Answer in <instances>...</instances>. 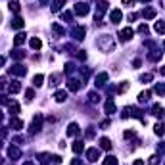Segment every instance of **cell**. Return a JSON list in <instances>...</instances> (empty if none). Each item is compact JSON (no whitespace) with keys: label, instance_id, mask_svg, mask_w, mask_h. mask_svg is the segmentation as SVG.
<instances>
[{"label":"cell","instance_id":"obj_1","mask_svg":"<svg viewBox=\"0 0 165 165\" xmlns=\"http://www.w3.org/2000/svg\"><path fill=\"white\" fill-rule=\"evenodd\" d=\"M96 44H98V48H100L102 52H109V50H113V48H115V42H113V39L109 37V35H102V37H98Z\"/></svg>","mask_w":165,"mask_h":165},{"label":"cell","instance_id":"obj_2","mask_svg":"<svg viewBox=\"0 0 165 165\" xmlns=\"http://www.w3.org/2000/svg\"><path fill=\"white\" fill-rule=\"evenodd\" d=\"M89 12H90V6L86 4V2H77L75 4V14L77 16H86Z\"/></svg>","mask_w":165,"mask_h":165},{"label":"cell","instance_id":"obj_3","mask_svg":"<svg viewBox=\"0 0 165 165\" xmlns=\"http://www.w3.org/2000/svg\"><path fill=\"white\" fill-rule=\"evenodd\" d=\"M8 73H10V75H16V77H23V75L27 73V69L23 67V65H19V63H16L14 67H10V69H8Z\"/></svg>","mask_w":165,"mask_h":165},{"label":"cell","instance_id":"obj_4","mask_svg":"<svg viewBox=\"0 0 165 165\" xmlns=\"http://www.w3.org/2000/svg\"><path fill=\"white\" fill-rule=\"evenodd\" d=\"M123 117H138L140 121H144V117L140 115V112H138L136 108H125L123 109Z\"/></svg>","mask_w":165,"mask_h":165},{"label":"cell","instance_id":"obj_5","mask_svg":"<svg viewBox=\"0 0 165 165\" xmlns=\"http://www.w3.org/2000/svg\"><path fill=\"white\" fill-rule=\"evenodd\" d=\"M8 156H10V159H19L21 158V150L17 148V144H10L8 146Z\"/></svg>","mask_w":165,"mask_h":165},{"label":"cell","instance_id":"obj_6","mask_svg":"<svg viewBox=\"0 0 165 165\" xmlns=\"http://www.w3.org/2000/svg\"><path fill=\"white\" fill-rule=\"evenodd\" d=\"M133 35H135V31L131 29V27H125V29H121V33H119V39L125 42V40H131V39H133Z\"/></svg>","mask_w":165,"mask_h":165},{"label":"cell","instance_id":"obj_7","mask_svg":"<svg viewBox=\"0 0 165 165\" xmlns=\"http://www.w3.org/2000/svg\"><path fill=\"white\" fill-rule=\"evenodd\" d=\"M40 127H42V115L39 113L35 119H33V123H31V133H39Z\"/></svg>","mask_w":165,"mask_h":165},{"label":"cell","instance_id":"obj_8","mask_svg":"<svg viewBox=\"0 0 165 165\" xmlns=\"http://www.w3.org/2000/svg\"><path fill=\"white\" fill-rule=\"evenodd\" d=\"M86 158H89V161H98V159H100V150H98V148H90L89 152H86Z\"/></svg>","mask_w":165,"mask_h":165},{"label":"cell","instance_id":"obj_9","mask_svg":"<svg viewBox=\"0 0 165 165\" xmlns=\"http://www.w3.org/2000/svg\"><path fill=\"white\" fill-rule=\"evenodd\" d=\"M85 33H86V29H85L83 25H77V27L73 29V37H75L77 40H81V39H85Z\"/></svg>","mask_w":165,"mask_h":165},{"label":"cell","instance_id":"obj_10","mask_svg":"<svg viewBox=\"0 0 165 165\" xmlns=\"http://www.w3.org/2000/svg\"><path fill=\"white\" fill-rule=\"evenodd\" d=\"M67 89L73 90V92H77V90L81 89V81H79V79H69V81H67Z\"/></svg>","mask_w":165,"mask_h":165},{"label":"cell","instance_id":"obj_11","mask_svg":"<svg viewBox=\"0 0 165 165\" xmlns=\"http://www.w3.org/2000/svg\"><path fill=\"white\" fill-rule=\"evenodd\" d=\"M121 17H123V14H121L119 10H112V12H109V19H112V23H119Z\"/></svg>","mask_w":165,"mask_h":165},{"label":"cell","instance_id":"obj_12","mask_svg":"<svg viewBox=\"0 0 165 165\" xmlns=\"http://www.w3.org/2000/svg\"><path fill=\"white\" fill-rule=\"evenodd\" d=\"M156 8H144V12H142V16H144V19H154L156 17Z\"/></svg>","mask_w":165,"mask_h":165},{"label":"cell","instance_id":"obj_13","mask_svg":"<svg viewBox=\"0 0 165 165\" xmlns=\"http://www.w3.org/2000/svg\"><path fill=\"white\" fill-rule=\"evenodd\" d=\"M23 25H25L23 17H19V16H17V17L12 19V27H14V29H23Z\"/></svg>","mask_w":165,"mask_h":165},{"label":"cell","instance_id":"obj_14","mask_svg":"<svg viewBox=\"0 0 165 165\" xmlns=\"http://www.w3.org/2000/svg\"><path fill=\"white\" fill-rule=\"evenodd\" d=\"M10 127L16 129V131H21V129H23V121H19L17 117H14L12 121H10Z\"/></svg>","mask_w":165,"mask_h":165},{"label":"cell","instance_id":"obj_15","mask_svg":"<svg viewBox=\"0 0 165 165\" xmlns=\"http://www.w3.org/2000/svg\"><path fill=\"white\" fill-rule=\"evenodd\" d=\"M152 112H154V115H156V117H163V115H165V109H163L159 104H154Z\"/></svg>","mask_w":165,"mask_h":165},{"label":"cell","instance_id":"obj_16","mask_svg":"<svg viewBox=\"0 0 165 165\" xmlns=\"http://www.w3.org/2000/svg\"><path fill=\"white\" fill-rule=\"evenodd\" d=\"M75 135H79V125L77 123H71L67 127V136H75Z\"/></svg>","mask_w":165,"mask_h":165},{"label":"cell","instance_id":"obj_17","mask_svg":"<svg viewBox=\"0 0 165 165\" xmlns=\"http://www.w3.org/2000/svg\"><path fill=\"white\" fill-rule=\"evenodd\" d=\"M25 42V33H17V35L14 37V44L16 46H21Z\"/></svg>","mask_w":165,"mask_h":165},{"label":"cell","instance_id":"obj_18","mask_svg":"<svg viewBox=\"0 0 165 165\" xmlns=\"http://www.w3.org/2000/svg\"><path fill=\"white\" fill-rule=\"evenodd\" d=\"M65 98H67V92L65 90H58L56 94H54V100L56 102H65Z\"/></svg>","mask_w":165,"mask_h":165},{"label":"cell","instance_id":"obj_19","mask_svg":"<svg viewBox=\"0 0 165 165\" xmlns=\"http://www.w3.org/2000/svg\"><path fill=\"white\" fill-rule=\"evenodd\" d=\"M8 108H10V113H14V115L19 113V104H17V102L10 100V102H8Z\"/></svg>","mask_w":165,"mask_h":165},{"label":"cell","instance_id":"obj_20","mask_svg":"<svg viewBox=\"0 0 165 165\" xmlns=\"http://www.w3.org/2000/svg\"><path fill=\"white\" fill-rule=\"evenodd\" d=\"M106 113H109V115L115 113V102L113 100H108L106 102Z\"/></svg>","mask_w":165,"mask_h":165},{"label":"cell","instance_id":"obj_21","mask_svg":"<svg viewBox=\"0 0 165 165\" xmlns=\"http://www.w3.org/2000/svg\"><path fill=\"white\" fill-rule=\"evenodd\" d=\"M31 48H33V50H40V48H42V40L37 39V37L31 39Z\"/></svg>","mask_w":165,"mask_h":165},{"label":"cell","instance_id":"obj_22","mask_svg":"<svg viewBox=\"0 0 165 165\" xmlns=\"http://www.w3.org/2000/svg\"><path fill=\"white\" fill-rule=\"evenodd\" d=\"M19 89H21V85H19L17 81H14L12 85L8 86V92H10V94H16V92H19Z\"/></svg>","mask_w":165,"mask_h":165},{"label":"cell","instance_id":"obj_23","mask_svg":"<svg viewBox=\"0 0 165 165\" xmlns=\"http://www.w3.org/2000/svg\"><path fill=\"white\" fill-rule=\"evenodd\" d=\"M100 146H102V150H112V140L109 138H100Z\"/></svg>","mask_w":165,"mask_h":165},{"label":"cell","instance_id":"obj_24","mask_svg":"<svg viewBox=\"0 0 165 165\" xmlns=\"http://www.w3.org/2000/svg\"><path fill=\"white\" fill-rule=\"evenodd\" d=\"M63 4H65V0H54L52 2V12H60Z\"/></svg>","mask_w":165,"mask_h":165},{"label":"cell","instance_id":"obj_25","mask_svg":"<svg viewBox=\"0 0 165 165\" xmlns=\"http://www.w3.org/2000/svg\"><path fill=\"white\" fill-rule=\"evenodd\" d=\"M154 29H156V33H161V35H165V21H156Z\"/></svg>","mask_w":165,"mask_h":165},{"label":"cell","instance_id":"obj_26","mask_svg":"<svg viewBox=\"0 0 165 165\" xmlns=\"http://www.w3.org/2000/svg\"><path fill=\"white\" fill-rule=\"evenodd\" d=\"M106 81H108V73H100V75L96 77V86H102Z\"/></svg>","mask_w":165,"mask_h":165},{"label":"cell","instance_id":"obj_27","mask_svg":"<svg viewBox=\"0 0 165 165\" xmlns=\"http://www.w3.org/2000/svg\"><path fill=\"white\" fill-rule=\"evenodd\" d=\"M154 133L159 135V136H163V135H165V125H163V123H158L156 127H154Z\"/></svg>","mask_w":165,"mask_h":165},{"label":"cell","instance_id":"obj_28","mask_svg":"<svg viewBox=\"0 0 165 165\" xmlns=\"http://www.w3.org/2000/svg\"><path fill=\"white\" fill-rule=\"evenodd\" d=\"M119 161H117V158L115 156H108V158H104V165H117Z\"/></svg>","mask_w":165,"mask_h":165},{"label":"cell","instance_id":"obj_29","mask_svg":"<svg viewBox=\"0 0 165 165\" xmlns=\"http://www.w3.org/2000/svg\"><path fill=\"white\" fill-rule=\"evenodd\" d=\"M73 152H75V154H81V152H83V142H81V140L73 142Z\"/></svg>","mask_w":165,"mask_h":165},{"label":"cell","instance_id":"obj_30","mask_svg":"<svg viewBox=\"0 0 165 165\" xmlns=\"http://www.w3.org/2000/svg\"><path fill=\"white\" fill-rule=\"evenodd\" d=\"M138 100H140V102H148V100H150V90L140 92V94H138Z\"/></svg>","mask_w":165,"mask_h":165},{"label":"cell","instance_id":"obj_31","mask_svg":"<svg viewBox=\"0 0 165 165\" xmlns=\"http://www.w3.org/2000/svg\"><path fill=\"white\" fill-rule=\"evenodd\" d=\"M42 81H44V77H42V75H35V77H33V85H35V86H40Z\"/></svg>","mask_w":165,"mask_h":165},{"label":"cell","instance_id":"obj_32","mask_svg":"<svg viewBox=\"0 0 165 165\" xmlns=\"http://www.w3.org/2000/svg\"><path fill=\"white\" fill-rule=\"evenodd\" d=\"M154 90H156V94L163 96L165 94V85H156V89H154Z\"/></svg>","mask_w":165,"mask_h":165},{"label":"cell","instance_id":"obj_33","mask_svg":"<svg viewBox=\"0 0 165 165\" xmlns=\"http://www.w3.org/2000/svg\"><path fill=\"white\" fill-rule=\"evenodd\" d=\"M52 31L56 33V35H63V33H65V31H63V29H62L58 23H54V25H52Z\"/></svg>","mask_w":165,"mask_h":165},{"label":"cell","instance_id":"obj_34","mask_svg":"<svg viewBox=\"0 0 165 165\" xmlns=\"http://www.w3.org/2000/svg\"><path fill=\"white\" fill-rule=\"evenodd\" d=\"M33 98H35V90H33V89H29V90L25 92V100H27V102H31Z\"/></svg>","mask_w":165,"mask_h":165},{"label":"cell","instance_id":"obj_35","mask_svg":"<svg viewBox=\"0 0 165 165\" xmlns=\"http://www.w3.org/2000/svg\"><path fill=\"white\" fill-rule=\"evenodd\" d=\"M58 81H60V75H50V85L56 86V85H58Z\"/></svg>","mask_w":165,"mask_h":165},{"label":"cell","instance_id":"obj_36","mask_svg":"<svg viewBox=\"0 0 165 165\" xmlns=\"http://www.w3.org/2000/svg\"><path fill=\"white\" fill-rule=\"evenodd\" d=\"M10 10H12V12H19V10H21V6H19L17 2H12V4H10Z\"/></svg>","mask_w":165,"mask_h":165},{"label":"cell","instance_id":"obj_37","mask_svg":"<svg viewBox=\"0 0 165 165\" xmlns=\"http://www.w3.org/2000/svg\"><path fill=\"white\" fill-rule=\"evenodd\" d=\"M62 17H63V21H71L73 14H71V12H63V16H62Z\"/></svg>","mask_w":165,"mask_h":165},{"label":"cell","instance_id":"obj_38","mask_svg":"<svg viewBox=\"0 0 165 165\" xmlns=\"http://www.w3.org/2000/svg\"><path fill=\"white\" fill-rule=\"evenodd\" d=\"M148 163H150V165H158V163H159V158H158V156H152Z\"/></svg>","mask_w":165,"mask_h":165},{"label":"cell","instance_id":"obj_39","mask_svg":"<svg viewBox=\"0 0 165 165\" xmlns=\"http://www.w3.org/2000/svg\"><path fill=\"white\" fill-rule=\"evenodd\" d=\"M138 33H142V35H146V33H148V27H146V23H142V25L138 27Z\"/></svg>","mask_w":165,"mask_h":165},{"label":"cell","instance_id":"obj_40","mask_svg":"<svg viewBox=\"0 0 165 165\" xmlns=\"http://www.w3.org/2000/svg\"><path fill=\"white\" fill-rule=\"evenodd\" d=\"M98 98H100V96H98L96 92H90V94H89V100H90V102H96Z\"/></svg>","mask_w":165,"mask_h":165},{"label":"cell","instance_id":"obj_41","mask_svg":"<svg viewBox=\"0 0 165 165\" xmlns=\"http://www.w3.org/2000/svg\"><path fill=\"white\" fill-rule=\"evenodd\" d=\"M12 56H14L16 60H19V58H23V56H25V54H23V52H19V50H16V52L12 54Z\"/></svg>","mask_w":165,"mask_h":165},{"label":"cell","instance_id":"obj_42","mask_svg":"<svg viewBox=\"0 0 165 165\" xmlns=\"http://www.w3.org/2000/svg\"><path fill=\"white\" fill-rule=\"evenodd\" d=\"M140 79H142V81H146V83H148V81H152V73H144V75L140 77Z\"/></svg>","mask_w":165,"mask_h":165},{"label":"cell","instance_id":"obj_43","mask_svg":"<svg viewBox=\"0 0 165 165\" xmlns=\"http://www.w3.org/2000/svg\"><path fill=\"white\" fill-rule=\"evenodd\" d=\"M4 86H6V79H4V77H0V90H2Z\"/></svg>","mask_w":165,"mask_h":165},{"label":"cell","instance_id":"obj_44","mask_svg":"<svg viewBox=\"0 0 165 165\" xmlns=\"http://www.w3.org/2000/svg\"><path fill=\"white\" fill-rule=\"evenodd\" d=\"M127 89H129V83H123V85H121V89H119V90H121V92H125Z\"/></svg>","mask_w":165,"mask_h":165},{"label":"cell","instance_id":"obj_45","mask_svg":"<svg viewBox=\"0 0 165 165\" xmlns=\"http://www.w3.org/2000/svg\"><path fill=\"white\" fill-rule=\"evenodd\" d=\"M123 4H125V6H133L135 0H123Z\"/></svg>","mask_w":165,"mask_h":165},{"label":"cell","instance_id":"obj_46","mask_svg":"<svg viewBox=\"0 0 165 165\" xmlns=\"http://www.w3.org/2000/svg\"><path fill=\"white\" fill-rule=\"evenodd\" d=\"M133 165H144V161H142V159H136V161H135Z\"/></svg>","mask_w":165,"mask_h":165},{"label":"cell","instance_id":"obj_47","mask_svg":"<svg viewBox=\"0 0 165 165\" xmlns=\"http://www.w3.org/2000/svg\"><path fill=\"white\" fill-rule=\"evenodd\" d=\"M4 63H6V60H4L2 56H0V65H4Z\"/></svg>","mask_w":165,"mask_h":165},{"label":"cell","instance_id":"obj_48","mask_svg":"<svg viewBox=\"0 0 165 165\" xmlns=\"http://www.w3.org/2000/svg\"><path fill=\"white\" fill-rule=\"evenodd\" d=\"M159 73H161V75H165V67H161V69H159Z\"/></svg>","mask_w":165,"mask_h":165},{"label":"cell","instance_id":"obj_49","mask_svg":"<svg viewBox=\"0 0 165 165\" xmlns=\"http://www.w3.org/2000/svg\"><path fill=\"white\" fill-rule=\"evenodd\" d=\"M4 102V98H2V94H0V104H2Z\"/></svg>","mask_w":165,"mask_h":165},{"label":"cell","instance_id":"obj_50","mask_svg":"<svg viewBox=\"0 0 165 165\" xmlns=\"http://www.w3.org/2000/svg\"><path fill=\"white\" fill-rule=\"evenodd\" d=\"M23 165H33V163H31V161H27V163H23Z\"/></svg>","mask_w":165,"mask_h":165},{"label":"cell","instance_id":"obj_51","mask_svg":"<svg viewBox=\"0 0 165 165\" xmlns=\"http://www.w3.org/2000/svg\"><path fill=\"white\" fill-rule=\"evenodd\" d=\"M2 117H4V115H2V112H0V121H2Z\"/></svg>","mask_w":165,"mask_h":165},{"label":"cell","instance_id":"obj_52","mask_svg":"<svg viewBox=\"0 0 165 165\" xmlns=\"http://www.w3.org/2000/svg\"><path fill=\"white\" fill-rule=\"evenodd\" d=\"M0 165H2V158H0Z\"/></svg>","mask_w":165,"mask_h":165},{"label":"cell","instance_id":"obj_53","mask_svg":"<svg viewBox=\"0 0 165 165\" xmlns=\"http://www.w3.org/2000/svg\"><path fill=\"white\" fill-rule=\"evenodd\" d=\"M0 21H2V14H0Z\"/></svg>","mask_w":165,"mask_h":165},{"label":"cell","instance_id":"obj_54","mask_svg":"<svg viewBox=\"0 0 165 165\" xmlns=\"http://www.w3.org/2000/svg\"><path fill=\"white\" fill-rule=\"evenodd\" d=\"M163 50H165V42H163Z\"/></svg>","mask_w":165,"mask_h":165},{"label":"cell","instance_id":"obj_55","mask_svg":"<svg viewBox=\"0 0 165 165\" xmlns=\"http://www.w3.org/2000/svg\"><path fill=\"white\" fill-rule=\"evenodd\" d=\"M142 2H148V0H142Z\"/></svg>","mask_w":165,"mask_h":165}]
</instances>
